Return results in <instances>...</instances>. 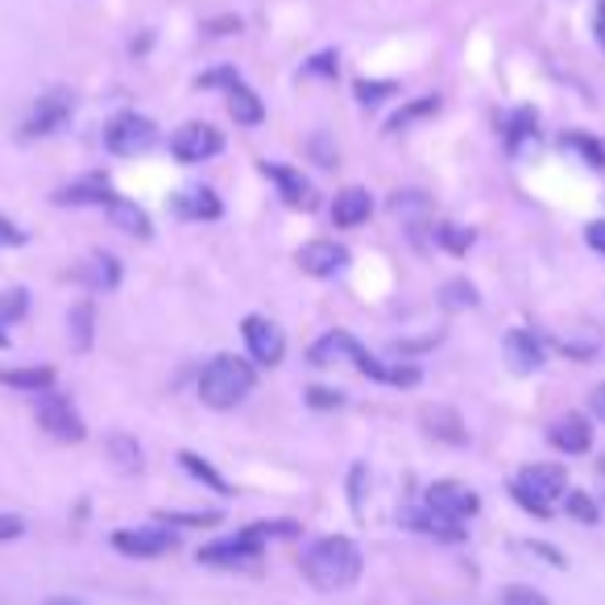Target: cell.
I'll list each match as a JSON object with an SVG mask.
<instances>
[{
  "label": "cell",
  "instance_id": "1",
  "mask_svg": "<svg viewBox=\"0 0 605 605\" xmlns=\"http://www.w3.org/2000/svg\"><path fill=\"white\" fill-rule=\"evenodd\" d=\"M361 548L349 535H323L316 544H307L302 551V577L307 585L320 589V593H344V589L357 585L361 577Z\"/></svg>",
  "mask_w": 605,
  "mask_h": 605
},
{
  "label": "cell",
  "instance_id": "2",
  "mask_svg": "<svg viewBox=\"0 0 605 605\" xmlns=\"http://www.w3.org/2000/svg\"><path fill=\"white\" fill-rule=\"evenodd\" d=\"M253 386H258L253 361L232 357V353L212 357L204 365V374H199V398H204V407H212V411H232L237 402H246L253 395Z\"/></svg>",
  "mask_w": 605,
  "mask_h": 605
},
{
  "label": "cell",
  "instance_id": "3",
  "mask_svg": "<svg viewBox=\"0 0 605 605\" xmlns=\"http://www.w3.org/2000/svg\"><path fill=\"white\" fill-rule=\"evenodd\" d=\"M274 535H299V527L295 523H253V527L237 530V535H225L216 544H204V548L195 551V560L216 568H246L262 556L265 539H274Z\"/></svg>",
  "mask_w": 605,
  "mask_h": 605
},
{
  "label": "cell",
  "instance_id": "4",
  "mask_svg": "<svg viewBox=\"0 0 605 605\" xmlns=\"http://www.w3.org/2000/svg\"><path fill=\"white\" fill-rule=\"evenodd\" d=\"M568 493V469L564 465H527L514 477L511 498L535 518H551V506Z\"/></svg>",
  "mask_w": 605,
  "mask_h": 605
},
{
  "label": "cell",
  "instance_id": "5",
  "mask_svg": "<svg viewBox=\"0 0 605 605\" xmlns=\"http://www.w3.org/2000/svg\"><path fill=\"white\" fill-rule=\"evenodd\" d=\"M34 415H38V427L46 435H55L62 444H79L88 427H83V419L79 411L71 407V398L58 395V390H42L38 395V407H34Z\"/></svg>",
  "mask_w": 605,
  "mask_h": 605
},
{
  "label": "cell",
  "instance_id": "6",
  "mask_svg": "<svg viewBox=\"0 0 605 605\" xmlns=\"http://www.w3.org/2000/svg\"><path fill=\"white\" fill-rule=\"evenodd\" d=\"M158 141V125H153L150 116L141 113H121L109 121V129H104V146L109 153L116 158H133V153H146Z\"/></svg>",
  "mask_w": 605,
  "mask_h": 605
},
{
  "label": "cell",
  "instance_id": "7",
  "mask_svg": "<svg viewBox=\"0 0 605 605\" xmlns=\"http://www.w3.org/2000/svg\"><path fill=\"white\" fill-rule=\"evenodd\" d=\"M71 113H76V95L71 92L55 88V92L38 95V104H34L30 116L21 121V137H25V141H34V137H50V133H58L67 121H71Z\"/></svg>",
  "mask_w": 605,
  "mask_h": 605
},
{
  "label": "cell",
  "instance_id": "8",
  "mask_svg": "<svg viewBox=\"0 0 605 605\" xmlns=\"http://www.w3.org/2000/svg\"><path fill=\"white\" fill-rule=\"evenodd\" d=\"M225 150V133L208 125V121H187L171 133V153L179 162H208L216 153Z\"/></svg>",
  "mask_w": 605,
  "mask_h": 605
},
{
  "label": "cell",
  "instance_id": "9",
  "mask_svg": "<svg viewBox=\"0 0 605 605\" xmlns=\"http://www.w3.org/2000/svg\"><path fill=\"white\" fill-rule=\"evenodd\" d=\"M241 336H246L249 357L258 361V365H270V369L283 365L286 336L274 320H265V316H246V320H241Z\"/></svg>",
  "mask_w": 605,
  "mask_h": 605
},
{
  "label": "cell",
  "instance_id": "10",
  "mask_svg": "<svg viewBox=\"0 0 605 605\" xmlns=\"http://www.w3.org/2000/svg\"><path fill=\"white\" fill-rule=\"evenodd\" d=\"M423 506L435 514H448L456 523H469V518L481 511V498H477V490H469L465 481H435V486H427Z\"/></svg>",
  "mask_w": 605,
  "mask_h": 605
},
{
  "label": "cell",
  "instance_id": "11",
  "mask_svg": "<svg viewBox=\"0 0 605 605\" xmlns=\"http://www.w3.org/2000/svg\"><path fill=\"white\" fill-rule=\"evenodd\" d=\"M174 530H167L162 523L158 527H125V530H113V548L121 556H133V560H153V556H167L174 551Z\"/></svg>",
  "mask_w": 605,
  "mask_h": 605
},
{
  "label": "cell",
  "instance_id": "12",
  "mask_svg": "<svg viewBox=\"0 0 605 605\" xmlns=\"http://www.w3.org/2000/svg\"><path fill=\"white\" fill-rule=\"evenodd\" d=\"M262 174H265V179H274V187H278V195H283L286 208H299V212H316V208H320V195H316V187L302 179V171H295V167H283V162H262Z\"/></svg>",
  "mask_w": 605,
  "mask_h": 605
},
{
  "label": "cell",
  "instance_id": "13",
  "mask_svg": "<svg viewBox=\"0 0 605 605\" xmlns=\"http://www.w3.org/2000/svg\"><path fill=\"white\" fill-rule=\"evenodd\" d=\"M295 262H299L302 274H311V278H332V274H341L344 265H349V249L341 241H307V246L295 253Z\"/></svg>",
  "mask_w": 605,
  "mask_h": 605
},
{
  "label": "cell",
  "instance_id": "14",
  "mask_svg": "<svg viewBox=\"0 0 605 605\" xmlns=\"http://www.w3.org/2000/svg\"><path fill=\"white\" fill-rule=\"evenodd\" d=\"M113 195L116 191L109 187V179H104V174H83L79 183H67V187L55 191V204L58 208H88V204L104 208Z\"/></svg>",
  "mask_w": 605,
  "mask_h": 605
},
{
  "label": "cell",
  "instance_id": "15",
  "mask_svg": "<svg viewBox=\"0 0 605 605\" xmlns=\"http://www.w3.org/2000/svg\"><path fill=\"white\" fill-rule=\"evenodd\" d=\"M506 361H511L514 374H535V369H544V341L530 332V328H511L506 332Z\"/></svg>",
  "mask_w": 605,
  "mask_h": 605
},
{
  "label": "cell",
  "instance_id": "16",
  "mask_svg": "<svg viewBox=\"0 0 605 605\" xmlns=\"http://www.w3.org/2000/svg\"><path fill=\"white\" fill-rule=\"evenodd\" d=\"M419 423H423V432L432 435V440H440V444H453V448H460V444L469 440V432H465V419L456 415L453 407H440V402H427V407L419 411Z\"/></svg>",
  "mask_w": 605,
  "mask_h": 605
},
{
  "label": "cell",
  "instance_id": "17",
  "mask_svg": "<svg viewBox=\"0 0 605 605\" xmlns=\"http://www.w3.org/2000/svg\"><path fill=\"white\" fill-rule=\"evenodd\" d=\"M548 440H551V448H560V453H568V456H581V453H589V444H593V427H589L585 415L568 411V415H560L548 427Z\"/></svg>",
  "mask_w": 605,
  "mask_h": 605
},
{
  "label": "cell",
  "instance_id": "18",
  "mask_svg": "<svg viewBox=\"0 0 605 605\" xmlns=\"http://www.w3.org/2000/svg\"><path fill=\"white\" fill-rule=\"evenodd\" d=\"M171 212L179 220H220V195L212 187H187L171 199Z\"/></svg>",
  "mask_w": 605,
  "mask_h": 605
},
{
  "label": "cell",
  "instance_id": "19",
  "mask_svg": "<svg viewBox=\"0 0 605 605\" xmlns=\"http://www.w3.org/2000/svg\"><path fill=\"white\" fill-rule=\"evenodd\" d=\"M402 523L411 530H423V535H435V539H444V544H460L465 539V523H456L448 514H435L427 506H411V511L402 514Z\"/></svg>",
  "mask_w": 605,
  "mask_h": 605
},
{
  "label": "cell",
  "instance_id": "20",
  "mask_svg": "<svg viewBox=\"0 0 605 605\" xmlns=\"http://www.w3.org/2000/svg\"><path fill=\"white\" fill-rule=\"evenodd\" d=\"M374 216V195L365 187H344L332 204V225L336 228H357Z\"/></svg>",
  "mask_w": 605,
  "mask_h": 605
},
{
  "label": "cell",
  "instance_id": "21",
  "mask_svg": "<svg viewBox=\"0 0 605 605\" xmlns=\"http://www.w3.org/2000/svg\"><path fill=\"white\" fill-rule=\"evenodd\" d=\"M104 212H109V220H113L121 232H129V237H141V241H150V237H153L150 212L137 208V204H133V199H125V195H113V199L104 204Z\"/></svg>",
  "mask_w": 605,
  "mask_h": 605
},
{
  "label": "cell",
  "instance_id": "22",
  "mask_svg": "<svg viewBox=\"0 0 605 605\" xmlns=\"http://www.w3.org/2000/svg\"><path fill=\"white\" fill-rule=\"evenodd\" d=\"M228 116L241 125V129H258L265 121V104H262V95L253 92L249 83H232L228 88Z\"/></svg>",
  "mask_w": 605,
  "mask_h": 605
},
{
  "label": "cell",
  "instance_id": "23",
  "mask_svg": "<svg viewBox=\"0 0 605 605\" xmlns=\"http://www.w3.org/2000/svg\"><path fill=\"white\" fill-rule=\"evenodd\" d=\"M76 278L83 286H92V290H104V295H109V290L121 286V262H116L113 253H92V258L76 270Z\"/></svg>",
  "mask_w": 605,
  "mask_h": 605
},
{
  "label": "cell",
  "instance_id": "24",
  "mask_svg": "<svg viewBox=\"0 0 605 605\" xmlns=\"http://www.w3.org/2000/svg\"><path fill=\"white\" fill-rule=\"evenodd\" d=\"M67 341L76 353H88L95 344V302L92 299H79L71 311H67Z\"/></svg>",
  "mask_w": 605,
  "mask_h": 605
},
{
  "label": "cell",
  "instance_id": "25",
  "mask_svg": "<svg viewBox=\"0 0 605 605\" xmlns=\"http://www.w3.org/2000/svg\"><path fill=\"white\" fill-rule=\"evenodd\" d=\"M390 212L411 228V237H419V228H427V216H432V199L423 191H398L390 199Z\"/></svg>",
  "mask_w": 605,
  "mask_h": 605
},
{
  "label": "cell",
  "instance_id": "26",
  "mask_svg": "<svg viewBox=\"0 0 605 605\" xmlns=\"http://www.w3.org/2000/svg\"><path fill=\"white\" fill-rule=\"evenodd\" d=\"M440 109H444V100H440V95H435V92L415 95L411 104H402V109H398V113L390 116V125H386V129H390V133L411 129V125H419V121H432V116L440 113Z\"/></svg>",
  "mask_w": 605,
  "mask_h": 605
},
{
  "label": "cell",
  "instance_id": "27",
  "mask_svg": "<svg viewBox=\"0 0 605 605\" xmlns=\"http://www.w3.org/2000/svg\"><path fill=\"white\" fill-rule=\"evenodd\" d=\"M109 456H113V465L121 469L125 477H133V473H141L146 469V456H141V444L133 440L129 432H116V435H109Z\"/></svg>",
  "mask_w": 605,
  "mask_h": 605
},
{
  "label": "cell",
  "instance_id": "28",
  "mask_svg": "<svg viewBox=\"0 0 605 605\" xmlns=\"http://www.w3.org/2000/svg\"><path fill=\"white\" fill-rule=\"evenodd\" d=\"M353 344H357V336H349L344 328H336V332H328V336H320V341L311 344V365H336V361H349V353H353Z\"/></svg>",
  "mask_w": 605,
  "mask_h": 605
},
{
  "label": "cell",
  "instance_id": "29",
  "mask_svg": "<svg viewBox=\"0 0 605 605\" xmlns=\"http://www.w3.org/2000/svg\"><path fill=\"white\" fill-rule=\"evenodd\" d=\"M502 141H506L511 153L523 150V141H539V116H535V109H514L506 129H502Z\"/></svg>",
  "mask_w": 605,
  "mask_h": 605
},
{
  "label": "cell",
  "instance_id": "30",
  "mask_svg": "<svg viewBox=\"0 0 605 605\" xmlns=\"http://www.w3.org/2000/svg\"><path fill=\"white\" fill-rule=\"evenodd\" d=\"M0 381L13 386V390H25V395H42V390H55V369H46V365H34V369H0Z\"/></svg>",
  "mask_w": 605,
  "mask_h": 605
},
{
  "label": "cell",
  "instance_id": "31",
  "mask_svg": "<svg viewBox=\"0 0 605 605\" xmlns=\"http://www.w3.org/2000/svg\"><path fill=\"white\" fill-rule=\"evenodd\" d=\"M179 465H183V469H187V473L195 477V481H204L208 490L220 493V498H232V486H228L225 477H220V473H216V469H212V465H208V460H204V456H195V453H179Z\"/></svg>",
  "mask_w": 605,
  "mask_h": 605
},
{
  "label": "cell",
  "instance_id": "32",
  "mask_svg": "<svg viewBox=\"0 0 605 605\" xmlns=\"http://www.w3.org/2000/svg\"><path fill=\"white\" fill-rule=\"evenodd\" d=\"M477 286L469 278H448V283L440 286V307H448V311H469L477 307Z\"/></svg>",
  "mask_w": 605,
  "mask_h": 605
},
{
  "label": "cell",
  "instance_id": "33",
  "mask_svg": "<svg viewBox=\"0 0 605 605\" xmlns=\"http://www.w3.org/2000/svg\"><path fill=\"white\" fill-rule=\"evenodd\" d=\"M432 237H435V246L448 249V253H456V258H460V253H469V249H473V241H477L473 228L453 225V220H448V225H435Z\"/></svg>",
  "mask_w": 605,
  "mask_h": 605
},
{
  "label": "cell",
  "instance_id": "34",
  "mask_svg": "<svg viewBox=\"0 0 605 605\" xmlns=\"http://www.w3.org/2000/svg\"><path fill=\"white\" fill-rule=\"evenodd\" d=\"M560 146L581 153L585 167H593V171H605V141H597V137H589V133H564Z\"/></svg>",
  "mask_w": 605,
  "mask_h": 605
},
{
  "label": "cell",
  "instance_id": "35",
  "mask_svg": "<svg viewBox=\"0 0 605 605\" xmlns=\"http://www.w3.org/2000/svg\"><path fill=\"white\" fill-rule=\"evenodd\" d=\"M564 511L577 518V523H585V527H593L597 518H602V511H597V502L589 498L585 490H568L564 493Z\"/></svg>",
  "mask_w": 605,
  "mask_h": 605
},
{
  "label": "cell",
  "instance_id": "36",
  "mask_svg": "<svg viewBox=\"0 0 605 605\" xmlns=\"http://www.w3.org/2000/svg\"><path fill=\"white\" fill-rule=\"evenodd\" d=\"M162 527H216L220 511H204V514H179V511H158L153 514Z\"/></svg>",
  "mask_w": 605,
  "mask_h": 605
},
{
  "label": "cell",
  "instance_id": "37",
  "mask_svg": "<svg viewBox=\"0 0 605 605\" xmlns=\"http://www.w3.org/2000/svg\"><path fill=\"white\" fill-rule=\"evenodd\" d=\"M395 92H398L395 79H357V100L365 109H374V104H381L386 95H395Z\"/></svg>",
  "mask_w": 605,
  "mask_h": 605
},
{
  "label": "cell",
  "instance_id": "38",
  "mask_svg": "<svg viewBox=\"0 0 605 605\" xmlns=\"http://www.w3.org/2000/svg\"><path fill=\"white\" fill-rule=\"evenodd\" d=\"M336 71H341V58H336V50H323V55H316L311 62H302V76L336 79Z\"/></svg>",
  "mask_w": 605,
  "mask_h": 605
},
{
  "label": "cell",
  "instance_id": "39",
  "mask_svg": "<svg viewBox=\"0 0 605 605\" xmlns=\"http://www.w3.org/2000/svg\"><path fill=\"white\" fill-rule=\"evenodd\" d=\"M498 605H548V597L535 593V589H527V585H511V589H502Z\"/></svg>",
  "mask_w": 605,
  "mask_h": 605
},
{
  "label": "cell",
  "instance_id": "40",
  "mask_svg": "<svg viewBox=\"0 0 605 605\" xmlns=\"http://www.w3.org/2000/svg\"><path fill=\"white\" fill-rule=\"evenodd\" d=\"M307 407H316V411H336V407H344V395L341 390H328V386H311V390H307Z\"/></svg>",
  "mask_w": 605,
  "mask_h": 605
},
{
  "label": "cell",
  "instance_id": "41",
  "mask_svg": "<svg viewBox=\"0 0 605 605\" xmlns=\"http://www.w3.org/2000/svg\"><path fill=\"white\" fill-rule=\"evenodd\" d=\"M25 316V290H9L4 299H0V328H9L13 320Z\"/></svg>",
  "mask_w": 605,
  "mask_h": 605
},
{
  "label": "cell",
  "instance_id": "42",
  "mask_svg": "<svg viewBox=\"0 0 605 605\" xmlns=\"http://www.w3.org/2000/svg\"><path fill=\"white\" fill-rule=\"evenodd\" d=\"M232 83H241V76H237L232 67H220V71H208V76L195 79V88H199V92H204V88H225V92H228Z\"/></svg>",
  "mask_w": 605,
  "mask_h": 605
},
{
  "label": "cell",
  "instance_id": "43",
  "mask_svg": "<svg viewBox=\"0 0 605 605\" xmlns=\"http://www.w3.org/2000/svg\"><path fill=\"white\" fill-rule=\"evenodd\" d=\"M25 535V523H21L18 514H0V544H9V539H21Z\"/></svg>",
  "mask_w": 605,
  "mask_h": 605
},
{
  "label": "cell",
  "instance_id": "44",
  "mask_svg": "<svg viewBox=\"0 0 605 605\" xmlns=\"http://www.w3.org/2000/svg\"><path fill=\"white\" fill-rule=\"evenodd\" d=\"M361 486H365V465H353V477H349V498H353V511L361 514Z\"/></svg>",
  "mask_w": 605,
  "mask_h": 605
},
{
  "label": "cell",
  "instance_id": "45",
  "mask_svg": "<svg viewBox=\"0 0 605 605\" xmlns=\"http://www.w3.org/2000/svg\"><path fill=\"white\" fill-rule=\"evenodd\" d=\"M585 241L593 253H602L605 258V220H593V225L585 228Z\"/></svg>",
  "mask_w": 605,
  "mask_h": 605
},
{
  "label": "cell",
  "instance_id": "46",
  "mask_svg": "<svg viewBox=\"0 0 605 605\" xmlns=\"http://www.w3.org/2000/svg\"><path fill=\"white\" fill-rule=\"evenodd\" d=\"M311 153H320V167H336V153L328 150V137H323V133L311 137Z\"/></svg>",
  "mask_w": 605,
  "mask_h": 605
},
{
  "label": "cell",
  "instance_id": "47",
  "mask_svg": "<svg viewBox=\"0 0 605 605\" xmlns=\"http://www.w3.org/2000/svg\"><path fill=\"white\" fill-rule=\"evenodd\" d=\"M589 411H593V415L605 423V381H602V386H593V395H589Z\"/></svg>",
  "mask_w": 605,
  "mask_h": 605
},
{
  "label": "cell",
  "instance_id": "48",
  "mask_svg": "<svg viewBox=\"0 0 605 605\" xmlns=\"http://www.w3.org/2000/svg\"><path fill=\"white\" fill-rule=\"evenodd\" d=\"M232 30H241V18H225L208 25V34H232Z\"/></svg>",
  "mask_w": 605,
  "mask_h": 605
},
{
  "label": "cell",
  "instance_id": "49",
  "mask_svg": "<svg viewBox=\"0 0 605 605\" xmlns=\"http://www.w3.org/2000/svg\"><path fill=\"white\" fill-rule=\"evenodd\" d=\"M0 241H9V246H21V241H25V232H18V228L9 225V220H0Z\"/></svg>",
  "mask_w": 605,
  "mask_h": 605
},
{
  "label": "cell",
  "instance_id": "50",
  "mask_svg": "<svg viewBox=\"0 0 605 605\" xmlns=\"http://www.w3.org/2000/svg\"><path fill=\"white\" fill-rule=\"evenodd\" d=\"M593 25H597V42L605 50V0H597V13H593Z\"/></svg>",
  "mask_w": 605,
  "mask_h": 605
},
{
  "label": "cell",
  "instance_id": "51",
  "mask_svg": "<svg viewBox=\"0 0 605 605\" xmlns=\"http://www.w3.org/2000/svg\"><path fill=\"white\" fill-rule=\"evenodd\" d=\"M46 605H79V602H71V597H50Z\"/></svg>",
  "mask_w": 605,
  "mask_h": 605
},
{
  "label": "cell",
  "instance_id": "52",
  "mask_svg": "<svg viewBox=\"0 0 605 605\" xmlns=\"http://www.w3.org/2000/svg\"><path fill=\"white\" fill-rule=\"evenodd\" d=\"M0 349H9V332L4 328H0Z\"/></svg>",
  "mask_w": 605,
  "mask_h": 605
}]
</instances>
